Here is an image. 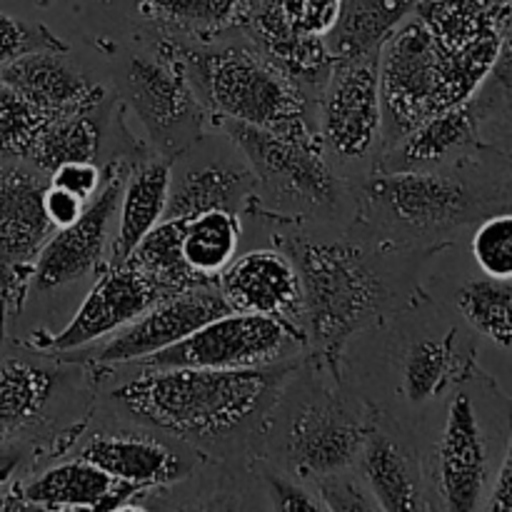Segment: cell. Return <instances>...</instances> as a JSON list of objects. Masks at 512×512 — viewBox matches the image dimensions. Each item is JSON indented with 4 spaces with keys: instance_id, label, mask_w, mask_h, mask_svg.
<instances>
[{
    "instance_id": "obj_1",
    "label": "cell",
    "mask_w": 512,
    "mask_h": 512,
    "mask_svg": "<svg viewBox=\"0 0 512 512\" xmlns=\"http://www.w3.org/2000/svg\"><path fill=\"white\" fill-rule=\"evenodd\" d=\"M268 223L273 245L293 258L300 273L308 353L338 378H345V348L355 335L428 300L420 275L443 248L393 243L355 220Z\"/></svg>"
},
{
    "instance_id": "obj_2",
    "label": "cell",
    "mask_w": 512,
    "mask_h": 512,
    "mask_svg": "<svg viewBox=\"0 0 512 512\" xmlns=\"http://www.w3.org/2000/svg\"><path fill=\"white\" fill-rule=\"evenodd\" d=\"M303 358V355H300ZM300 358L268 368H130L108 388L115 413L173 435L205 460L260 463L265 430Z\"/></svg>"
},
{
    "instance_id": "obj_3",
    "label": "cell",
    "mask_w": 512,
    "mask_h": 512,
    "mask_svg": "<svg viewBox=\"0 0 512 512\" xmlns=\"http://www.w3.org/2000/svg\"><path fill=\"white\" fill-rule=\"evenodd\" d=\"M510 190V153L483 148L435 168L365 175L353 183V220L393 243L450 248L465 228L510 210Z\"/></svg>"
},
{
    "instance_id": "obj_4",
    "label": "cell",
    "mask_w": 512,
    "mask_h": 512,
    "mask_svg": "<svg viewBox=\"0 0 512 512\" xmlns=\"http://www.w3.org/2000/svg\"><path fill=\"white\" fill-rule=\"evenodd\" d=\"M375 420L378 410L345 388V378L305 353L280 390L260 463L310 485L355 468Z\"/></svg>"
},
{
    "instance_id": "obj_5",
    "label": "cell",
    "mask_w": 512,
    "mask_h": 512,
    "mask_svg": "<svg viewBox=\"0 0 512 512\" xmlns=\"http://www.w3.org/2000/svg\"><path fill=\"white\" fill-rule=\"evenodd\" d=\"M170 40L210 118H230L275 133L318 135L313 95L280 70L243 30L208 43Z\"/></svg>"
},
{
    "instance_id": "obj_6",
    "label": "cell",
    "mask_w": 512,
    "mask_h": 512,
    "mask_svg": "<svg viewBox=\"0 0 512 512\" xmlns=\"http://www.w3.org/2000/svg\"><path fill=\"white\" fill-rule=\"evenodd\" d=\"M0 338V445L60 458L83 433L98 400L93 365Z\"/></svg>"
},
{
    "instance_id": "obj_7",
    "label": "cell",
    "mask_w": 512,
    "mask_h": 512,
    "mask_svg": "<svg viewBox=\"0 0 512 512\" xmlns=\"http://www.w3.org/2000/svg\"><path fill=\"white\" fill-rule=\"evenodd\" d=\"M248 160L255 178L250 213L278 223H350L353 183L340 178L315 133H275L230 118H210Z\"/></svg>"
},
{
    "instance_id": "obj_8",
    "label": "cell",
    "mask_w": 512,
    "mask_h": 512,
    "mask_svg": "<svg viewBox=\"0 0 512 512\" xmlns=\"http://www.w3.org/2000/svg\"><path fill=\"white\" fill-rule=\"evenodd\" d=\"M115 98L133 110L148 130L150 148L168 160L203 138L210 125L173 40L158 33L150 53L125 55L118 65Z\"/></svg>"
},
{
    "instance_id": "obj_9",
    "label": "cell",
    "mask_w": 512,
    "mask_h": 512,
    "mask_svg": "<svg viewBox=\"0 0 512 512\" xmlns=\"http://www.w3.org/2000/svg\"><path fill=\"white\" fill-rule=\"evenodd\" d=\"M315 130L340 178L358 183L373 173L383 138L378 53L333 58L328 80L315 98Z\"/></svg>"
},
{
    "instance_id": "obj_10",
    "label": "cell",
    "mask_w": 512,
    "mask_h": 512,
    "mask_svg": "<svg viewBox=\"0 0 512 512\" xmlns=\"http://www.w3.org/2000/svg\"><path fill=\"white\" fill-rule=\"evenodd\" d=\"M380 153L413 130L420 120L453 108L443 73V58L418 15H408L378 53Z\"/></svg>"
},
{
    "instance_id": "obj_11",
    "label": "cell",
    "mask_w": 512,
    "mask_h": 512,
    "mask_svg": "<svg viewBox=\"0 0 512 512\" xmlns=\"http://www.w3.org/2000/svg\"><path fill=\"white\" fill-rule=\"evenodd\" d=\"M70 458L93 463L123 483L143 490H165L190 480L203 455L173 435L113 410V418H88L83 433L68 448Z\"/></svg>"
},
{
    "instance_id": "obj_12",
    "label": "cell",
    "mask_w": 512,
    "mask_h": 512,
    "mask_svg": "<svg viewBox=\"0 0 512 512\" xmlns=\"http://www.w3.org/2000/svg\"><path fill=\"white\" fill-rule=\"evenodd\" d=\"M308 353V343L283 323L265 315H218L170 348L133 360L135 368H268ZM125 365V363H123Z\"/></svg>"
},
{
    "instance_id": "obj_13",
    "label": "cell",
    "mask_w": 512,
    "mask_h": 512,
    "mask_svg": "<svg viewBox=\"0 0 512 512\" xmlns=\"http://www.w3.org/2000/svg\"><path fill=\"white\" fill-rule=\"evenodd\" d=\"M48 175L25 160L0 163V338L33 290L35 260L55 233L43 208Z\"/></svg>"
},
{
    "instance_id": "obj_14",
    "label": "cell",
    "mask_w": 512,
    "mask_h": 512,
    "mask_svg": "<svg viewBox=\"0 0 512 512\" xmlns=\"http://www.w3.org/2000/svg\"><path fill=\"white\" fill-rule=\"evenodd\" d=\"M143 153V150H140ZM135 155H118L105 160V178L95 198L85 205L75 223L58 228L35 260L33 290L53 293L63 285L98 275L110 263L118 203L125 175Z\"/></svg>"
},
{
    "instance_id": "obj_15",
    "label": "cell",
    "mask_w": 512,
    "mask_h": 512,
    "mask_svg": "<svg viewBox=\"0 0 512 512\" xmlns=\"http://www.w3.org/2000/svg\"><path fill=\"white\" fill-rule=\"evenodd\" d=\"M225 313H230V305L225 303L218 283L198 285V288L183 290V293L163 295L133 323L120 328L118 333L95 340V343L73 350V353L60 355L88 365L133 363V360L180 343L200 325Z\"/></svg>"
},
{
    "instance_id": "obj_16",
    "label": "cell",
    "mask_w": 512,
    "mask_h": 512,
    "mask_svg": "<svg viewBox=\"0 0 512 512\" xmlns=\"http://www.w3.org/2000/svg\"><path fill=\"white\" fill-rule=\"evenodd\" d=\"M255 178L248 160L223 135V145L205 148V135L170 160L165 218H185L203 210L250 213Z\"/></svg>"
},
{
    "instance_id": "obj_17",
    "label": "cell",
    "mask_w": 512,
    "mask_h": 512,
    "mask_svg": "<svg viewBox=\"0 0 512 512\" xmlns=\"http://www.w3.org/2000/svg\"><path fill=\"white\" fill-rule=\"evenodd\" d=\"M490 440L473 398L460 390L450 400L448 418L433 453L425 483L433 485L445 510H483L490 485Z\"/></svg>"
},
{
    "instance_id": "obj_18",
    "label": "cell",
    "mask_w": 512,
    "mask_h": 512,
    "mask_svg": "<svg viewBox=\"0 0 512 512\" xmlns=\"http://www.w3.org/2000/svg\"><path fill=\"white\" fill-rule=\"evenodd\" d=\"M160 298L163 295L128 258L120 263H108L98 273L93 290L85 295L73 320L55 335H35L28 345L55 355L73 353L95 340L118 333Z\"/></svg>"
},
{
    "instance_id": "obj_19",
    "label": "cell",
    "mask_w": 512,
    "mask_h": 512,
    "mask_svg": "<svg viewBox=\"0 0 512 512\" xmlns=\"http://www.w3.org/2000/svg\"><path fill=\"white\" fill-rule=\"evenodd\" d=\"M218 288L230 310L278 320L308 343L303 283L285 250L270 245L235 255L218 275Z\"/></svg>"
},
{
    "instance_id": "obj_20",
    "label": "cell",
    "mask_w": 512,
    "mask_h": 512,
    "mask_svg": "<svg viewBox=\"0 0 512 512\" xmlns=\"http://www.w3.org/2000/svg\"><path fill=\"white\" fill-rule=\"evenodd\" d=\"M18 490L28 510H145L153 493L70 455L30 480L20 478Z\"/></svg>"
},
{
    "instance_id": "obj_21",
    "label": "cell",
    "mask_w": 512,
    "mask_h": 512,
    "mask_svg": "<svg viewBox=\"0 0 512 512\" xmlns=\"http://www.w3.org/2000/svg\"><path fill=\"white\" fill-rule=\"evenodd\" d=\"M358 475L368 485L378 510H428L425 468L400 430L378 413L358 460Z\"/></svg>"
},
{
    "instance_id": "obj_22",
    "label": "cell",
    "mask_w": 512,
    "mask_h": 512,
    "mask_svg": "<svg viewBox=\"0 0 512 512\" xmlns=\"http://www.w3.org/2000/svg\"><path fill=\"white\" fill-rule=\"evenodd\" d=\"M0 80L18 90L45 118L93 108L110 95L60 50H33L20 55L0 68Z\"/></svg>"
},
{
    "instance_id": "obj_23",
    "label": "cell",
    "mask_w": 512,
    "mask_h": 512,
    "mask_svg": "<svg viewBox=\"0 0 512 512\" xmlns=\"http://www.w3.org/2000/svg\"><path fill=\"white\" fill-rule=\"evenodd\" d=\"M123 128V110H118V98L108 95L93 108L78 110L48 118L40 125L25 163L48 175L63 163H105V148L115 133Z\"/></svg>"
},
{
    "instance_id": "obj_24",
    "label": "cell",
    "mask_w": 512,
    "mask_h": 512,
    "mask_svg": "<svg viewBox=\"0 0 512 512\" xmlns=\"http://www.w3.org/2000/svg\"><path fill=\"white\" fill-rule=\"evenodd\" d=\"M170 160L145 148L130 160L125 175L123 193L118 203V223H115L110 263H120L135 250L153 225L163 220L165 200H168Z\"/></svg>"
},
{
    "instance_id": "obj_25",
    "label": "cell",
    "mask_w": 512,
    "mask_h": 512,
    "mask_svg": "<svg viewBox=\"0 0 512 512\" xmlns=\"http://www.w3.org/2000/svg\"><path fill=\"white\" fill-rule=\"evenodd\" d=\"M243 33L278 65L280 70L290 75L305 93L318 98L320 88L328 80L333 68V55L325 48V40L318 35L293 33L278 13L273 10L270 0H260L255 13L250 15Z\"/></svg>"
},
{
    "instance_id": "obj_26",
    "label": "cell",
    "mask_w": 512,
    "mask_h": 512,
    "mask_svg": "<svg viewBox=\"0 0 512 512\" xmlns=\"http://www.w3.org/2000/svg\"><path fill=\"white\" fill-rule=\"evenodd\" d=\"M443 55L510 35V0H418L413 10Z\"/></svg>"
},
{
    "instance_id": "obj_27",
    "label": "cell",
    "mask_w": 512,
    "mask_h": 512,
    "mask_svg": "<svg viewBox=\"0 0 512 512\" xmlns=\"http://www.w3.org/2000/svg\"><path fill=\"white\" fill-rule=\"evenodd\" d=\"M260 0H135L138 15L160 35L180 40H208L240 33Z\"/></svg>"
},
{
    "instance_id": "obj_28",
    "label": "cell",
    "mask_w": 512,
    "mask_h": 512,
    "mask_svg": "<svg viewBox=\"0 0 512 512\" xmlns=\"http://www.w3.org/2000/svg\"><path fill=\"white\" fill-rule=\"evenodd\" d=\"M475 350L463 343L458 330H448L440 338H418L405 348L400 378H403V395L408 403L423 405L428 400L440 398L450 385H460L473 380Z\"/></svg>"
},
{
    "instance_id": "obj_29",
    "label": "cell",
    "mask_w": 512,
    "mask_h": 512,
    "mask_svg": "<svg viewBox=\"0 0 512 512\" xmlns=\"http://www.w3.org/2000/svg\"><path fill=\"white\" fill-rule=\"evenodd\" d=\"M415 5L418 0H343L338 20L323 38L325 48L333 58L380 53L395 28L413 15Z\"/></svg>"
},
{
    "instance_id": "obj_30",
    "label": "cell",
    "mask_w": 512,
    "mask_h": 512,
    "mask_svg": "<svg viewBox=\"0 0 512 512\" xmlns=\"http://www.w3.org/2000/svg\"><path fill=\"white\" fill-rule=\"evenodd\" d=\"M178 223L180 253L188 268L205 283H218V275L240 250L243 218L228 210H203L178 218Z\"/></svg>"
},
{
    "instance_id": "obj_31",
    "label": "cell",
    "mask_w": 512,
    "mask_h": 512,
    "mask_svg": "<svg viewBox=\"0 0 512 512\" xmlns=\"http://www.w3.org/2000/svg\"><path fill=\"white\" fill-rule=\"evenodd\" d=\"M128 260L153 283V288L160 295H173L198 288V285H210L188 268L183 253H180L178 218H165L158 225H153L145 233V238L135 245Z\"/></svg>"
},
{
    "instance_id": "obj_32",
    "label": "cell",
    "mask_w": 512,
    "mask_h": 512,
    "mask_svg": "<svg viewBox=\"0 0 512 512\" xmlns=\"http://www.w3.org/2000/svg\"><path fill=\"white\" fill-rule=\"evenodd\" d=\"M460 315L465 323L475 330V333L485 335L500 345L503 350H510L512 325H510V310H512V288L510 280H495V278H475L468 280L463 288L455 295Z\"/></svg>"
},
{
    "instance_id": "obj_33",
    "label": "cell",
    "mask_w": 512,
    "mask_h": 512,
    "mask_svg": "<svg viewBox=\"0 0 512 512\" xmlns=\"http://www.w3.org/2000/svg\"><path fill=\"white\" fill-rule=\"evenodd\" d=\"M45 115L0 80V163L25 160Z\"/></svg>"
},
{
    "instance_id": "obj_34",
    "label": "cell",
    "mask_w": 512,
    "mask_h": 512,
    "mask_svg": "<svg viewBox=\"0 0 512 512\" xmlns=\"http://www.w3.org/2000/svg\"><path fill=\"white\" fill-rule=\"evenodd\" d=\"M470 250L488 278L510 280L512 275V218L510 210L488 215L475 225Z\"/></svg>"
},
{
    "instance_id": "obj_35",
    "label": "cell",
    "mask_w": 512,
    "mask_h": 512,
    "mask_svg": "<svg viewBox=\"0 0 512 512\" xmlns=\"http://www.w3.org/2000/svg\"><path fill=\"white\" fill-rule=\"evenodd\" d=\"M310 490L315 498L320 500L323 510H340V512H365L378 510L373 495H370L368 485L358 475V470L348 468L340 473L323 475V478L313 480Z\"/></svg>"
},
{
    "instance_id": "obj_36",
    "label": "cell",
    "mask_w": 512,
    "mask_h": 512,
    "mask_svg": "<svg viewBox=\"0 0 512 512\" xmlns=\"http://www.w3.org/2000/svg\"><path fill=\"white\" fill-rule=\"evenodd\" d=\"M33 50H60L68 53V45L50 33L45 25L25 23V20L13 18V15L0 10V68L10 60L20 58Z\"/></svg>"
},
{
    "instance_id": "obj_37",
    "label": "cell",
    "mask_w": 512,
    "mask_h": 512,
    "mask_svg": "<svg viewBox=\"0 0 512 512\" xmlns=\"http://www.w3.org/2000/svg\"><path fill=\"white\" fill-rule=\"evenodd\" d=\"M270 5L293 33L325 38L338 20L343 0H270Z\"/></svg>"
},
{
    "instance_id": "obj_38",
    "label": "cell",
    "mask_w": 512,
    "mask_h": 512,
    "mask_svg": "<svg viewBox=\"0 0 512 512\" xmlns=\"http://www.w3.org/2000/svg\"><path fill=\"white\" fill-rule=\"evenodd\" d=\"M265 490L270 495V508L283 512H313L323 510L320 500L310 490V485L300 483V480L290 478V475L280 473V470L270 468L260 473Z\"/></svg>"
},
{
    "instance_id": "obj_39",
    "label": "cell",
    "mask_w": 512,
    "mask_h": 512,
    "mask_svg": "<svg viewBox=\"0 0 512 512\" xmlns=\"http://www.w3.org/2000/svg\"><path fill=\"white\" fill-rule=\"evenodd\" d=\"M103 178H105L103 165L88 163V160H80V163H63L48 173L50 185L68 190V193L78 195V198L88 200V203L100 190Z\"/></svg>"
},
{
    "instance_id": "obj_40",
    "label": "cell",
    "mask_w": 512,
    "mask_h": 512,
    "mask_svg": "<svg viewBox=\"0 0 512 512\" xmlns=\"http://www.w3.org/2000/svg\"><path fill=\"white\" fill-rule=\"evenodd\" d=\"M85 205H88V200L78 198V195L68 193V190L55 188V185H50V183H48V188H45L43 208H45V215H48L50 223L55 225V230L75 223V220L83 215Z\"/></svg>"
},
{
    "instance_id": "obj_41",
    "label": "cell",
    "mask_w": 512,
    "mask_h": 512,
    "mask_svg": "<svg viewBox=\"0 0 512 512\" xmlns=\"http://www.w3.org/2000/svg\"><path fill=\"white\" fill-rule=\"evenodd\" d=\"M483 510H498V512H512V443H505L503 460L495 475L490 478L488 493H485Z\"/></svg>"
},
{
    "instance_id": "obj_42",
    "label": "cell",
    "mask_w": 512,
    "mask_h": 512,
    "mask_svg": "<svg viewBox=\"0 0 512 512\" xmlns=\"http://www.w3.org/2000/svg\"><path fill=\"white\" fill-rule=\"evenodd\" d=\"M40 463H43V458L25 445H0V493L15 480L23 478L25 470Z\"/></svg>"
},
{
    "instance_id": "obj_43",
    "label": "cell",
    "mask_w": 512,
    "mask_h": 512,
    "mask_svg": "<svg viewBox=\"0 0 512 512\" xmlns=\"http://www.w3.org/2000/svg\"><path fill=\"white\" fill-rule=\"evenodd\" d=\"M98 3H105V0H98Z\"/></svg>"
}]
</instances>
